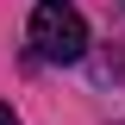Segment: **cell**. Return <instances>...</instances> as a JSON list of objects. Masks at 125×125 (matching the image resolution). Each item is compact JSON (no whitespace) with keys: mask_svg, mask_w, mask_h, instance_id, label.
I'll use <instances>...</instances> for the list:
<instances>
[{"mask_svg":"<svg viewBox=\"0 0 125 125\" xmlns=\"http://www.w3.org/2000/svg\"><path fill=\"white\" fill-rule=\"evenodd\" d=\"M31 50L44 62H81L88 56V19L75 0H38L31 6Z\"/></svg>","mask_w":125,"mask_h":125,"instance_id":"6da1fadb","label":"cell"},{"mask_svg":"<svg viewBox=\"0 0 125 125\" xmlns=\"http://www.w3.org/2000/svg\"><path fill=\"white\" fill-rule=\"evenodd\" d=\"M0 125H19V119H13V106H6V100H0Z\"/></svg>","mask_w":125,"mask_h":125,"instance_id":"7a4b0ae2","label":"cell"}]
</instances>
